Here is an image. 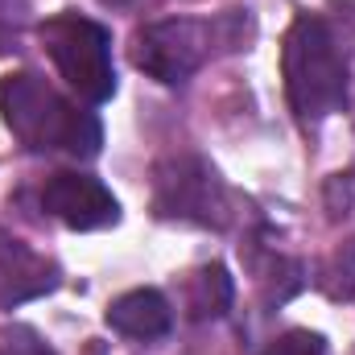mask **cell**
<instances>
[{
	"label": "cell",
	"instance_id": "1",
	"mask_svg": "<svg viewBox=\"0 0 355 355\" xmlns=\"http://www.w3.org/2000/svg\"><path fill=\"white\" fill-rule=\"evenodd\" d=\"M252 33H257V25H252L248 8H223V12H215L207 21H198V17H162V21H149V25H141L132 33L128 58L149 79H157L166 87H178L194 71H202L211 58L248 50Z\"/></svg>",
	"mask_w": 355,
	"mask_h": 355
},
{
	"label": "cell",
	"instance_id": "2",
	"mask_svg": "<svg viewBox=\"0 0 355 355\" xmlns=\"http://www.w3.org/2000/svg\"><path fill=\"white\" fill-rule=\"evenodd\" d=\"M0 116L4 128L29 153H71L79 162L99 157L103 128L99 120L71 103L33 71H17L0 79Z\"/></svg>",
	"mask_w": 355,
	"mask_h": 355
},
{
	"label": "cell",
	"instance_id": "3",
	"mask_svg": "<svg viewBox=\"0 0 355 355\" xmlns=\"http://www.w3.org/2000/svg\"><path fill=\"white\" fill-rule=\"evenodd\" d=\"M281 79L289 95V112L306 132H314L327 116L347 112V99H352L347 58L327 17L302 12L289 25L285 46H281Z\"/></svg>",
	"mask_w": 355,
	"mask_h": 355
},
{
	"label": "cell",
	"instance_id": "4",
	"mask_svg": "<svg viewBox=\"0 0 355 355\" xmlns=\"http://www.w3.org/2000/svg\"><path fill=\"white\" fill-rule=\"evenodd\" d=\"M153 215L170 223L223 232L236 219V198L207 157L170 153L153 166Z\"/></svg>",
	"mask_w": 355,
	"mask_h": 355
},
{
	"label": "cell",
	"instance_id": "5",
	"mask_svg": "<svg viewBox=\"0 0 355 355\" xmlns=\"http://www.w3.org/2000/svg\"><path fill=\"white\" fill-rule=\"evenodd\" d=\"M42 46L67 87L79 91L87 103H107L116 95V67H112V33L83 12H54L42 21Z\"/></svg>",
	"mask_w": 355,
	"mask_h": 355
},
{
	"label": "cell",
	"instance_id": "6",
	"mask_svg": "<svg viewBox=\"0 0 355 355\" xmlns=\"http://www.w3.org/2000/svg\"><path fill=\"white\" fill-rule=\"evenodd\" d=\"M42 211L50 219H58L71 232H99L120 223V202L116 194L91 174H50L42 186Z\"/></svg>",
	"mask_w": 355,
	"mask_h": 355
},
{
	"label": "cell",
	"instance_id": "7",
	"mask_svg": "<svg viewBox=\"0 0 355 355\" xmlns=\"http://www.w3.org/2000/svg\"><path fill=\"white\" fill-rule=\"evenodd\" d=\"M62 285V268L33 252L25 240L0 232V310H17L33 297H46Z\"/></svg>",
	"mask_w": 355,
	"mask_h": 355
},
{
	"label": "cell",
	"instance_id": "8",
	"mask_svg": "<svg viewBox=\"0 0 355 355\" xmlns=\"http://www.w3.org/2000/svg\"><path fill=\"white\" fill-rule=\"evenodd\" d=\"M107 327L124 339L153 343L174 331V310H170L166 293H157V289H128L107 306Z\"/></svg>",
	"mask_w": 355,
	"mask_h": 355
},
{
	"label": "cell",
	"instance_id": "9",
	"mask_svg": "<svg viewBox=\"0 0 355 355\" xmlns=\"http://www.w3.org/2000/svg\"><path fill=\"white\" fill-rule=\"evenodd\" d=\"M240 257H244L248 272L257 277V285H261V293H265L268 306L289 302V297L306 285V265L293 261L289 252H281L277 244H268V232L248 236V244H240Z\"/></svg>",
	"mask_w": 355,
	"mask_h": 355
},
{
	"label": "cell",
	"instance_id": "10",
	"mask_svg": "<svg viewBox=\"0 0 355 355\" xmlns=\"http://www.w3.org/2000/svg\"><path fill=\"white\" fill-rule=\"evenodd\" d=\"M232 297H236V285H232V272L211 261V265L194 268L186 277V314L194 322H207V318H223L232 310Z\"/></svg>",
	"mask_w": 355,
	"mask_h": 355
},
{
	"label": "cell",
	"instance_id": "11",
	"mask_svg": "<svg viewBox=\"0 0 355 355\" xmlns=\"http://www.w3.org/2000/svg\"><path fill=\"white\" fill-rule=\"evenodd\" d=\"M318 285H322V293L335 297V302H347V297H352L355 293V244L339 248V252L322 265Z\"/></svg>",
	"mask_w": 355,
	"mask_h": 355
},
{
	"label": "cell",
	"instance_id": "12",
	"mask_svg": "<svg viewBox=\"0 0 355 355\" xmlns=\"http://www.w3.org/2000/svg\"><path fill=\"white\" fill-rule=\"evenodd\" d=\"M0 355H58L33 327L25 322H8L0 327Z\"/></svg>",
	"mask_w": 355,
	"mask_h": 355
},
{
	"label": "cell",
	"instance_id": "13",
	"mask_svg": "<svg viewBox=\"0 0 355 355\" xmlns=\"http://www.w3.org/2000/svg\"><path fill=\"white\" fill-rule=\"evenodd\" d=\"M261 355H327V343H322V335H314V331H285V335H277Z\"/></svg>",
	"mask_w": 355,
	"mask_h": 355
},
{
	"label": "cell",
	"instance_id": "14",
	"mask_svg": "<svg viewBox=\"0 0 355 355\" xmlns=\"http://www.w3.org/2000/svg\"><path fill=\"white\" fill-rule=\"evenodd\" d=\"M331 219H352L355 215V174H335L322 190Z\"/></svg>",
	"mask_w": 355,
	"mask_h": 355
},
{
	"label": "cell",
	"instance_id": "15",
	"mask_svg": "<svg viewBox=\"0 0 355 355\" xmlns=\"http://www.w3.org/2000/svg\"><path fill=\"white\" fill-rule=\"evenodd\" d=\"M103 8H116V12H137V8H149L157 0H99Z\"/></svg>",
	"mask_w": 355,
	"mask_h": 355
}]
</instances>
